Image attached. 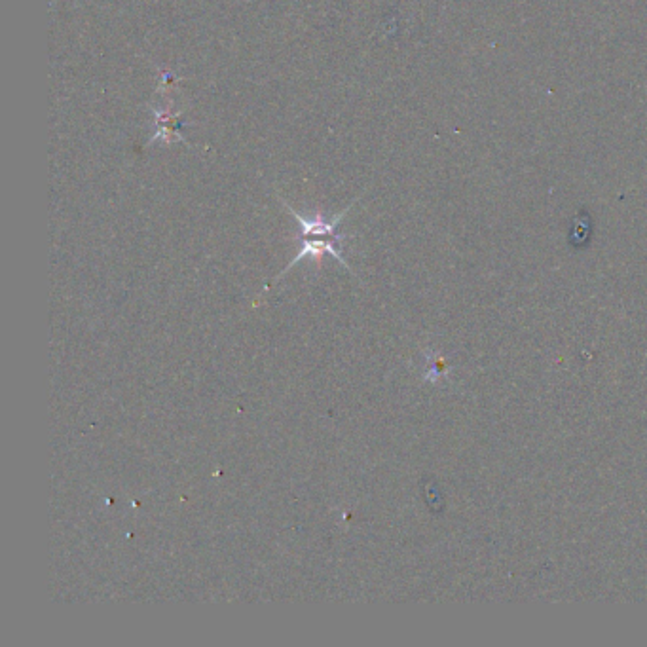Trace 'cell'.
<instances>
[{"label":"cell","mask_w":647,"mask_h":647,"mask_svg":"<svg viewBox=\"0 0 647 647\" xmlns=\"http://www.w3.org/2000/svg\"><path fill=\"white\" fill-rule=\"evenodd\" d=\"M355 202H357V200H355ZM355 202H353V204H355ZM281 204L287 207V211L295 217L296 222H298V226H300V230H298L300 253L296 255V259L293 260V262H289V266L279 274V278H281V276H285V274L295 266L296 262H300V260L306 259V257L321 260L323 255H331V257L338 260L342 266L350 268V266H348V262H346L344 257H342V251H340V243H342V240H344L346 236L338 232V226H340V222L344 221V217L350 213V209H352L353 204L350 205V207H346L340 215H336V217L331 219V221H327V219H325L323 215H319V213L315 215L314 219H308V217H304V215H300L298 211H295L291 205L287 204V200H283V198H281Z\"/></svg>","instance_id":"cell-1"}]
</instances>
